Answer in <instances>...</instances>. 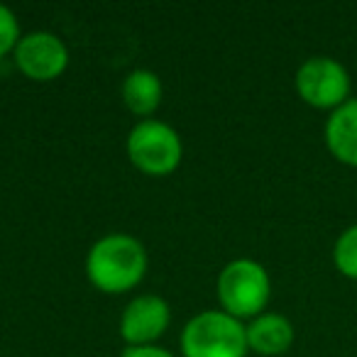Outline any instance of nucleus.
<instances>
[{
	"label": "nucleus",
	"mask_w": 357,
	"mask_h": 357,
	"mask_svg": "<svg viewBox=\"0 0 357 357\" xmlns=\"http://www.w3.org/2000/svg\"><path fill=\"white\" fill-rule=\"evenodd\" d=\"M147 274V250L128 233L103 235L86 255V277L103 294H125Z\"/></svg>",
	"instance_id": "obj_1"
},
{
	"label": "nucleus",
	"mask_w": 357,
	"mask_h": 357,
	"mask_svg": "<svg viewBox=\"0 0 357 357\" xmlns=\"http://www.w3.org/2000/svg\"><path fill=\"white\" fill-rule=\"evenodd\" d=\"M272 298V279L264 264L250 257L228 262L218 274V301L225 313L238 321L257 318Z\"/></svg>",
	"instance_id": "obj_2"
},
{
	"label": "nucleus",
	"mask_w": 357,
	"mask_h": 357,
	"mask_svg": "<svg viewBox=\"0 0 357 357\" xmlns=\"http://www.w3.org/2000/svg\"><path fill=\"white\" fill-rule=\"evenodd\" d=\"M184 357H245L248 331L245 323L225 311H201L181 331Z\"/></svg>",
	"instance_id": "obj_3"
},
{
	"label": "nucleus",
	"mask_w": 357,
	"mask_h": 357,
	"mask_svg": "<svg viewBox=\"0 0 357 357\" xmlns=\"http://www.w3.org/2000/svg\"><path fill=\"white\" fill-rule=\"evenodd\" d=\"M125 149L132 167L147 176H167L176 172L184 157V144L176 130L154 118L139 120L130 130Z\"/></svg>",
	"instance_id": "obj_4"
},
{
	"label": "nucleus",
	"mask_w": 357,
	"mask_h": 357,
	"mask_svg": "<svg viewBox=\"0 0 357 357\" xmlns=\"http://www.w3.org/2000/svg\"><path fill=\"white\" fill-rule=\"evenodd\" d=\"M294 89L298 98L316 110L333 113L352 98V79L345 64L326 54L308 56L294 74Z\"/></svg>",
	"instance_id": "obj_5"
},
{
	"label": "nucleus",
	"mask_w": 357,
	"mask_h": 357,
	"mask_svg": "<svg viewBox=\"0 0 357 357\" xmlns=\"http://www.w3.org/2000/svg\"><path fill=\"white\" fill-rule=\"evenodd\" d=\"M15 66L27 76L30 81H47L59 79L69 66V50L61 42V37H56L54 32L37 30L27 32L20 37L15 52H13Z\"/></svg>",
	"instance_id": "obj_6"
},
{
	"label": "nucleus",
	"mask_w": 357,
	"mask_h": 357,
	"mask_svg": "<svg viewBox=\"0 0 357 357\" xmlns=\"http://www.w3.org/2000/svg\"><path fill=\"white\" fill-rule=\"evenodd\" d=\"M172 323V308L157 294L135 296L120 316V335L128 347L154 345Z\"/></svg>",
	"instance_id": "obj_7"
},
{
	"label": "nucleus",
	"mask_w": 357,
	"mask_h": 357,
	"mask_svg": "<svg viewBox=\"0 0 357 357\" xmlns=\"http://www.w3.org/2000/svg\"><path fill=\"white\" fill-rule=\"evenodd\" d=\"M323 139L335 162L357 169V98H350L340 108L328 113Z\"/></svg>",
	"instance_id": "obj_8"
},
{
	"label": "nucleus",
	"mask_w": 357,
	"mask_h": 357,
	"mask_svg": "<svg viewBox=\"0 0 357 357\" xmlns=\"http://www.w3.org/2000/svg\"><path fill=\"white\" fill-rule=\"evenodd\" d=\"M248 331V347L259 357H279L294 345V331L291 321L284 313L264 311L257 318L245 326Z\"/></svg>",
	"instance_id": "obj_9"
},
{
	"label": "nucleus",
	"mask_w": 357,
	"mask_h": 357,
	"mask_svg": "<svg viewBox=\"0 0 357 357\" xmlns=\"http://www.w3.org/2000/svg\"><path fill=\"white\" fill-rule=\"evenodd\" d=\"M162 81L154 71L149 69H135L125 76L123 81V103L137 118L147 120L149 115L157 113V108L162 105Z\"/></svg>",
	"instance_id": "obj_10"
},
{
	"label": "nucleus",
	"mask_w": 357,
	"mask_h": 357,
	"mask_svg": "<svg viewBox=\"0 0 357 357\" xmlns=\"http://www.w3.org/2000/svg\"><path fill=\"white\" fill-rule=\"evenodd\" d=\"M333 264L350 282H357V223L345 228L333 243Z\"/></svg>",
	"instance_id": "obj_11"
},
{
	"label": "nucleus",
	"mask_w": 357,
	"mask_h": 357,
	"mask_svg": "<svg viewBox=\"0 0 357 357\" xmlns=\"http://www.w3.org/2000/svg\"><path fill=\"white\" fill-rule=\"evenodd\" d=\"M20 37V22H17L15 13L0 3V59L10 54V52H15Z\"/></svg>",
	"instance_id": "obj_12"
},
{
	"label": "nucleus",
	"mask_w": 357,
	"mask_h": 357,
	"mask_svg": "<svg viewBox=\"0 0 357 357\" xmlns=\"http://www.w3.org/2000/svg\"><path fill=\"white\" fill-rule=\"evenodd\" d=\"M120 357H174V355L159 345H142V347H125Z\"/></svg>",
	"instance_id": "obj_13"
}]
</instances>
